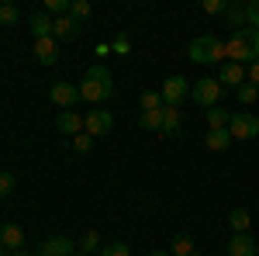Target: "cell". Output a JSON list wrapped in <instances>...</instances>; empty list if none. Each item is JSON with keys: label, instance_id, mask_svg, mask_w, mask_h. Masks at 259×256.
Masks as SVG:
<instances>
[{"label": "cell", "instance_id": "6da1fadb", "mask_svg": "<svg viewBox=\"0 0 259 256\" xmlns=\"http://www.w3.org/2000/svg\"><path fill=\"white\" fill-rule=\"evenodd\" d=\"M80 97L87 100V104H104V100L114 97V77H111V69H107V66L94 62V66L83 73V80H80Z\"/></svg>", "mask_w": 259, "mask_h": 256}, {"label": "cell", "instance_id": "7a4b0ae2", "mask_svg": "<svg viewBox=\"0 0 259 256\" xmlns=\"http://www.w3.org/2000/svg\"><path fill=\"white\" fill-rule=\"evenodd\" d=\"M225 56H232L228 62H239V66H252L259 62V31L256 28H239V31H232V39L225 42Z\"/></svg>", "mask_w": 259, "mask_h": 256}, {"label": "cell", "instance_id": "3957f363", "mask_svg": "<svg viewBox=\"0 0 259 256\" xmlns=\"http://www.w3.org/2000/svg\"><path fill=\"white\" fill-rule=\"evenodd\" d=\"M187 59L197 66H221L225 62V42L218 35H197L187 49Z\"/></svg>", "mask_w": 259, "mask_h": 256}, {"label": "cell", "instance_id": "277c9868", "mask_svg": "<svg viewBox=\"0 0 259 256\" xmlns=\"http://www.w3.org/2000/svg\"><path fill=\"white\" fill-rule=\"evenodd\" d=\"M221 94H225V87H221L214 77H200L197 83H190V100L204 107V111H211V107H218Z\"/></svg>", "mask_w": 259, "mask_h": 256}, {"label": "cell", "instance_id": "5b68a950", "mask_svg": "<svg viewBox=\"0 0 259 256\" xmlns=\"http://www.w3.org/2000/svg\"><path fill=\"white\" fill-rule=\"evenodd\" d=\"M228 132L235 142H249V138H259V118L252 111H235L232 121H228Z\"/></svg>", "mask_w": 259, "mask_h": 256}, {"label": "cell", "instance_id": "8992f818", "mask_svg": "<svg viewBox=\"0 0 259 256\" xmlns=\"http://www.w3.org/2000/svg\"><path fill=\"white\" fill-rule=\"evenodd\" d=\"M49 97L52 104L59 107V111H73L76 104H80V83H66V80H56L52 87H49Z\"/></svg>", "mask_w": 259, "mask_h": 256}, {"label": "cell", "instance_id": "52a82bcc", "mask_svg": "<svg viewBox=\"0 0 259 256\" xmlns=\"http://www.w3.org/2000/svg\"><path fill=\"white\" fill-rule=\"evenodd\" d=\"M159 94H162V107H180L183 100L190 97V80L177 73V77H169L159 87Z\"/></svg>", "mask_w": 259, "mask_h": 256}, {"label": "cell", "instance_id": "ba28073f", "mask_svg": "<svg viewBox=\"0 0 259 256\" xmlns=\"http://www.w3.org/2000/svg\"><path fill=\"white\" fill-rule=\"evenodd\" d=\"M111 128H114V115L111 111H87L83 115V132L87 135H94V138L111 135Z\"/></svg>", "mask_w": 259, "mask_h": 256}, {"label": "cell", "instance_id": "9c48e42d", "mask_svg": "<svg viewBox=\"0 0 259 256\" xmlns=\"http://www.w3.org/2000/svg\"><path fill=\"white\" fill-rule=\"evenodd\" d=\"M76 253V242L73 239H66V236H52V239H45L38 246V253L35 256H73Z\"/></svg>", "mask_w": 259, "mask_h": 256}, {"label": "cell", "instance_id": "30bf717a", "mask_svg": "<svg viewBox=\"0 0 259 256\" xmlns=\"http://www.w3.org/2000/svg\"><path fill=\"white\" fill-rule=\"evenodd\" d=\"M80 31H83V24L76 18H56L52 21V39L56 42H73V39H80Z\"/></svg>", "mask_w": 259, "mask_h": 256}, {"label": "cell", "instance_id": "8fae6325", "mask_svg": "<svg viewBox=\"0 0 259 256\" xmlns=\"http://www.w3.org/2000/svg\"><path fill=\"white\" fill-rule=\"evenodd\" d=\"M0 246H4L7 253H18V249H24V229H21V225H14V222L0 225Z\"/></svg>", "mask_w": 259, "mask_h": 256}, {"label": "cell", "instance_id": "7c38bea8", "mask_svg": "<svg viewBox=\"0 0 259 256\" xmlns=\"http://www.w3.org/2000/svg\"><path fill=\"white\" fill-rule=\"evenodd\" d=\"M35 59L41 62V66H56L59 62V42L52 39H35Z\"/></svg>", "mask_w": 259, "mask_h": 256}, {"label": "cell", "instance_id": "4fadbf2b", "mask_svg": "<svg viewBox=\"0 0 259 256\" xmlns=\"http://www.w3.org/2000/svg\"><path fill=\"white\" fill-rule=\"evenodd\" d=\"M214 80H218L221 87H235V90H239L242 83H245V69H242L239 62H221Z\"/></svg>", "mask_w": 259, "mask_h": 256}, {"label": "cell", "instance_id": "5bb4252c", "mask_svg": "<svg viewBox=\"0 0 259 256\" xmlns=\"http://www.w3.org/2000/svg\"><path fill=\"white\" fill-rule=\"evenodd\" d=\"M56 128L69 138L83 135V115H76V111H59V115H56Z\"/></svg>", "mask_w": 259, "mask_h": 256}, {"label": "cell", "instance_id": "9a60e30c", "mask_svg": "<svg viewBox=\"0 0 259 256\" xmlns=\"http://www.w3.org/2000/svg\"><path fill=\"white\" fill-rule=\"evenodd\" d=\"M180 128H183V118H180V107H162V125H159V135L166 138H177Z\"/></svg>", "mask_w": 259, "mask_h": 256}, {"label": "cell", "instance_id": "2e32d148", "mask_svg": "<svg viewBox=\"0 0 259 256\" xmlns=\"http://www.w3.org/2000/svg\"><path fill=\"white\" fill-rule=\"evenodd\" d=\"M204 145H207L211 153H221V149H228V145H232V132H228V128H207Z\"/></svg>", "mask_w": 259, "mask_h": 256}, {"label": "cell", "instance_id": "e0dca14e", "mask_svg": "<svg viewBox=\"0 0 259 256\" xmlns=\"http://www.w3.org/2000/svg\"><path fill=\"white\" fill-rule=\"evenodd\" d=\"M228 256H259L252 236H249V232H245V236H232V242H228Z\"/></svg>", "mask_w": 259, "mask_h": 256}, {"label": "cell", "instance_id": "ac0fdd59", "mask_svg": "<svg viewBox=\"0 0 259 256\" xmlns=\"http://www.w3.org/2000/svg\"><path fill=\"white\" fill-rule=\"evenodd\" d=\"M190 253H197L194 249V236L190 232H177L173 242H169V256H190Z\"/></svg>", "mask_w": 259, "mask_h": 256}, {"label": "cell", "instance_id": "d6986e66", "mask_svg": "<svg viewBox=\"0 0 259 256\" xmlns=\"http://www.w3.org/2000/svg\"><path fill=\"white\" fill-rule=\"evenodd\" d=\"M228 225H232V232H235V236H245V232H249V225H252V218H249L245 208H232V211H228Z\"/></svg>", "mask_w": 259, "mask_h": 256}, {"label": "cell", "instance_id": "ffe728a7", "mask_svg": "<svg viewBox=\"0 0 259 256\" xmlns=\"http://www.w3.org/2000/svg\"><path fill=\"white\" fill-rule=\"evenodd\" d=\"M31 35H35V39H49V35H52V18H49L45 11H35V14H31Z\"/></svg>", "mask_w": 259, "mask_h": 256}, {"label": "cell", "instance_id": "44dd1931", "mask_svg": "<svg viewBox=\"0 0 259 256\" xmlns=\"http://www.w3.org/2000/svg\"><path fill=\"white\" fill-rule=\"evenodd\" d=\"M225 21H228V28H245V4H228L225 7Z\"/></svg>", "mask_w": 259, "mask_h": 256}, {"label": "cell", "instance_id": "7402d4cb", "mask_svg": "<svg viewBox=\"0 0 259 256\" xmlns=\"http://www.w3.org/2000/svg\"><path fill=\"white\" fill-rule=\"evenodd\" d=\"M139 125L145 128V132H159V125H162V107H159V111H142V115H139Z\"/></svg>", "mask_w": 259, "mask_h": 256}, {"label": "cell", "instance_id": "603a6c76", "mask_svg": "<svg viewBox=\"0 0 259 256\" xmlns=\"http://www.w3.org/2000/svg\"><path fill=\"white\" fill-rule=\"evenodd\" d=\"M228 121H232V111H225V107H211L207 111V125L211 128H228Z\"/></svg>", "mask_w": 259, "mask_h": 256}, {"label": "cell", "instance_id": "cb8c5ba5", "mask_svg": "<svg viewBox=\"0 0 259 256\" xmlns=\"http://www.w3.org/2000/svg\"><path fill=\"white\" fill-rule=\"evenodd\" d=\"M18 21H21V11L14 4H0V24H4V28H14Z\"/></svg>", "mask_w": 259, "mask_h": 256}, {"label": "cell", "instance_id": "d4e9b609", "mask_svg": "<svg viewBox=\"0 0 259 256\" xmlns=\"http://www.w3.org/2000/svg\"><path fill=\"white\" fill-rule=\"evenodd\" d=\"M76 249H80V253H94V249H100V236L97 232H94V229H90V232H83V239H80V246H76Z\"/></svg>", "mask_w": 259, "mask_h": 256}, {"label": "cell", "instance_id": "484cf974", "mask_svg": "<svg viewBox=\"0 0 259 256\" xmlns=\"http://www.w3.org/2000/svg\"><path fill=\"white\" fill-rule=\"evenodd\" d=\"M235 97H239V104H252V100H259V87L256 83H242L235 90Z\"/></svg>", "mask_w": 259, "mask_h": 256}, {"label": "cell", "instance_id": "4316f807", "mask_svg": "<svg viewBox=\"0 0 259 256\" xmlns=\"http://www.w3.org/2000/svg\"><path fill=\"white\" fill-rule=\"evenodd\" d=\"M159 107H162L159 90H145V94H142V111H159Z\"/></svg>", "mask_w": 259, "mask_h": 256}, {"label": "cell", "instance_id": "83f0119b", "mask_svg": "<svg viewBox=\"0 0 259 256\" xmlns=\"http://www.w3.org/2000/svg\"><path fill=\"white\" fill-rule=\"evenodd\" d=\"M69 7H73V0H45V14H59V18H66Z\"/></svg>", "mask_w": 259, "mask_h": 256}, {"label": "cell", "instance_id": "f1b7e54d", "mask_svg": "<svg viewBox=\"0 0 259 256\" xmlns=\"http://www.w3.org/2000/svg\"><path fill=\"white\" fill-rule=\"evenodd\" d=\"M14 173L11 170H0V197H11V191H14Z\"/></svg>", "mask_w": 259, "mask_h": 256}, {"label": "cell", "instance_id": "f546056e", "mask_svg": "<svg viewBox=\"0 0 259 256\" xmlns=\"http://www.w3.org/2000/svg\"><path fill=\"white\" fill-rule=\"evenodd\" d=\"M90 11H94V7H90L87 0H73V7H69V18H76V21L83 24V18H87Z\"/></svg>", "mask_w": 259, "mask_h": 256}, {"label": "cell", "instance_id": "4dcf8cb0", "mask_svg": "<svg viewBox=\"0 0 259 256\" xmlns=\"http://www.w3.org/2000/svg\"><path fill=\"white\" fill-rule=\"evenodd\" d=\"M245 24L259 31V0H252V4H245Z\"/></svg>", "mask_w": 259, "mask_h": 256}, {"label": "cell", "instance_id": "1f68e13d", "mask_svg": "<svg viewBox=\"0 0 259 256\" xmlns=\"http://www.w3.org/2000/svg\"><path fill=\"white\" fill-rule=\"evenodd\" d=\"M97 256H132V249H128L124 242H111V246H104Z\"/></svg>", "mask_w": 259, "mask_h": 256}, {"label": "cell", "instance_id": "d6a6232c", "mask_svg": "<svg viewBox=\"0 0 259 256\" xmlns=\"http://www.w3.org/2000/svg\"><path fill=\"white\" fill-rule=\"evenodd\" d=\"M73 149H76V153H90V149H94V135H87V132L76 135L73 138Z\"/></svg>", "mask_w": 259, "mask_h": 256}, {"label": "cell", "instance_id": "836d02e7", "mask_svg": "<svg viewBox=\"0 0 259 256\" xmlns=\"http://www.w3.org/2000/svg\"><path fill=\"white\" fill-rule=\"evenodd\" d=\"M200 7H204V14H225L228 4H225V0H204Z\"/></svg>", "mask_w": 259, "mask_h": 256}, {"label": "cell", "instance_id": "e575fe53", "mask_svg": "<svg viewBox=\"0 0 259 256\" xmlns=\"http://www.w3.org/2000/svg\"><path fill=\"white\" fill-rule=\"evenodd\" d=\"M111 49H114V52H118V56H128V52H132V42L124 39V35H118V39L111 42Z\"/></svg>", "mask_w": 259, "mask_h": 256}, {"label": "cell", "instance_id": "d590c367", "mask_svg": "<svg viewBox=\"0 0 259 256\" xmlns=\"http://www.w3.org/2000/svg\"><path fill=\"white\" fill-rule=\"evenodd\" d=\"M249 83H256V87H259V62L249 66Z\"/></svg>", "mask_w": 259, "mask_h": 256}, {"label": "cell", "instance_id": "8d00e7d4", "mask_svg": "<svg viewBox=\"0 0 259 256\" xmlns=\"http://www.w3.org/2000/svg\"><path fill=\"white\" fill-rule=\"evenodd\" d=\"M149 256H169V249H152Z\"/></svg>", "mask_w": 259, "mask_h": 256}, {"label": "cell", "instance_id": "74e56055", "mask_svg": "<svg viewBox=\"0 0 259 256\" xmlns=\"http://www.w3.org/2000/svg\"><path fill=\"white\" fill-rule=\"evenodd\" d=\"M11 256H35V253H28V249H18V253H11Z\"/></svg>", "mask_w": 259, "mask_h": 256}, {"label": "cell", "instance_id": "f35d334b", "mask_svg": "<svg viewBox=\"0 0 259 256\" xmlns=\"http://www.w3.org/2000/svg\"><path fill=\"white\" fill-rule=\"evenodd\" d=\"M0 256H11V253H7V249H4V246H0Z\"/></svg>", "mask_w": 259, "mask_h": 256}, {"label": "cell", "instance_id": "ab89813d", "mask_svg": "<svg viewBox=\"0 0 259 256\" xmlns=\"http://www.w3.org/2000/svg\"><path fill=\"white\" fill-rule=\"evenodd\" d=\"M73 256H87V253H80V249H76V253H73Z\"/></svg>", "mask_w": 259, "mask_h": 256}, {"label": "cell", "instance_id": "60d3db41", "mask_svg": "<svg viewBox=\"0 0 259 256\" xmlns=\"http://www.w3.org/2000/svg\"><path fill=\"white\" fill-rule=\"evenodd\" d=\"M190 256H200V253H190Z\"/></svg>", "mask_w": 259, "mask_h": 256}]
</instances>
